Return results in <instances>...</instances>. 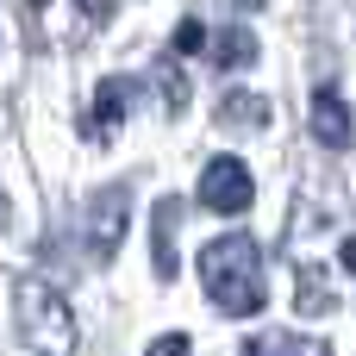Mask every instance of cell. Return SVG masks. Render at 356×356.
<instances>
[{
  "label": "cell",
  "mask_w": 356,
  "mask_h": 356,
  "mask_svg": "<svg viewBox=\"0 0 356 356\" xmlns=\"http://www.w3.org/2000/svg\"><path fill=\"white\" fill-rule=\"evenodd\" d=\"M257 50H263V44H257L244 25H232V31H219V38H213V63H219V69H250V63H257Z\"/></svg>",
  "instance_id": "9"
},
{
  "label": "cell",
  "mask_w": 356,
  "mask_h": 356,
  "mask_svg": "<svg viewBox=\"0 0 356 356\" xmlns=\"http://www.w3.org/2000/svg\"><path fill=\"white\" fill-rule=\"evenodd\" d=\"M313 138L325 150H344L350 144V106L338 88H313Z\"/></svg>",
  "instance_id": "4"
},
{
  "label": "cell",
  "mask_w": 356,
  "mask_h": 356,
  "mask_svg": "<svg viewBox=\"0 0 356 356\" xmlns=\"http://www.w3.org/2000/svg\"><path fill=\"white\" fill-rule=\"evenodd\" d=\"M213 119H219L225 131H244V125H250V131H263V125H269V100H263V94H225Z\"/></svg>",
  "instance_id": "7"
},
{
  "label": "cell",
  "mask_w": 356,
  "mask_h": 356,
  "mask_svg": "<svg viewBox=\"0 0 356 356\" xmlns=\"http://www.w3.org/2000/svg\"><path fill=\"white\" fill-rule=\"evenodd\" d=\"M232 6H263V0H232Z\"/></svg>",
  "instance_id": "15"
},
{
  "label": "cell",
  "mask_w": 356,
  "mask_h": 356,
  "mask_svg": "<svg viewBox=\"0 0 356 356\" xmlns=\"http://www.w3.org/2000/svg\"><path fill=\"white\" fill-rule=\"evenodd\" d=\"M13 313H19V338L38 356H69L75 350V319H69V307H63V294L50 282H19Z\"/></svg>",
  "instance_id": "2"
},
{
  "label": "cell",
  "mask_w": 356,
  "mask_h": 356,
  "mask_svg": "<svg viewBox=\"0 0 356 356\" xmlns=\"http://www.w3.org/2000/svg\"><path fill=\"white\" fill-rule=\"evenodd\" d=\"M6 225H13V200L0 194V232H6Z\"/></svg>",
  "instance_id": "14"
},
{
  "label": "cell",
  "mask_w": 356,
  "mask_h": 356,
  "mask_svg": "<svg viewBox=\"0 0 356 356\" xmlns=\"http://www.w3.org/2000/svg\"><path fill=\"white\" fill-rule=\"evenodd\" d=\"M81 13H88V19H106V13H113V0H81Z\"/></svg>",
  "instance_id": "13"
},
{
  "label": "cell",
  "mask_w": 356,
  "mask_h": 356,
  "mask_svg": "<svg viewBox=\"0 0 356 356\" xmlns=\"http://www.w3.org/2000/svg\"><path fill=\"white\" fill-rule=\"evenodd\" d=\"M244 356H319L307 338H288V332H269V338H244Z\"/></svg>",
  "instance_id": "10"
},
{
  "label": "cell",
  "mask_w": 356,
  "mask_h": 356,
  "mask_svg": "<svg viewBox=\"0 0 356 356\" xmlns=\"http://www.w3.org/2000/svg\"><path fill=\"white\" fill-rule=\"evenodd\" d=\"M200 282H207V300L232 319H250L263 313L269 288H263V244L250 232H225L200 250Z\"/></svg>",
  "instance_id": "1"
},
{
  "label": "cell",
  "mask_w": 356,
  "mask_h": 356,
  "mask_svg": "<svg viewBox=\"0 0 356 356\" xmlns=\"http://www.w3.org/2000/svg\"><path fill=\"white\" fill-rule=\"evenodd\" d=\"M175 219H181V200H163L156 207V244H150V263L163 282H175Z\"/></svg>",
  "instance_id": "8"
},
{
  "label": "cell",
  "mask_w": 356,
  "mask_h": 356,
  "mask_svg": "<svg viewBox=\"0 0 356 356\" xmlns=\"http://www.w3.org/2000/svg\"><path fill=\"white\" fill-rule=\"evenodd\" d=\"M119 232H125V188H113V194L94 200V219H88L94 257H113V250H119Z\"/></svg>",
  "instance_id": "6"
},
{
  "label": "cell",
  "mask_w": 356,
  "mask_h": 356,
  "mask_svg": "<svg viewBox=\"0 0 356 356\" xmlns=\"http://www.w3.org/2000/svg\"><path fill=\"white\" fill-rule=\"evenodd\" d=\"M150 356H188V338H181V332H163V338L150 344Z\"/></svg>",
  "instance_id": "12"
},
{
  "label": "cell",
  "mask_w": 356,
  "mask_h": 356,
  "mask_svg": "<svg viewBox=\"0 0 356 356\" xmlns=\"http://www.w3.org/2000/svg\"><path fill=\"white\" fill-rule=\"evenodd\" d=\"M175 50H181V56L207 50V25H200V19H181V25H175Z\"/></svg>",
  "instance_id": "11"
},
{
  "label": "cell",
  "mask_w": 356,
  "mask_h": 356,
  "mask_svg": "<svg viewBox=\"0 0 356 356\" xmlns=\"http://www.w3.org/2000/svg\"><path fill=\"white\" fill-rule=\"evenodd\" d=\"M200 200H207L213 213H244V207L257 200V181H250V169H244L238 156H213V163L200 169Z\"/></svg>",
  "instance_id": "3"
},
{
  "label": "cell",
  "mask_w": 356,
  "mask_h": 356,
  "mask_svg": "<svg viewBox=\"0 0 356 356\" xmlns=\"http://www.w3.org/2000/svg\"><path fill=\"white\" fill-rule=\"evenodd\" d=\"M131 88H138V81H125V75L100 81V94H94V119H88L94 138H113V131L125 125V113H131Z\"/></svg>",
  "instance_id": "5"
}]
</instances>
